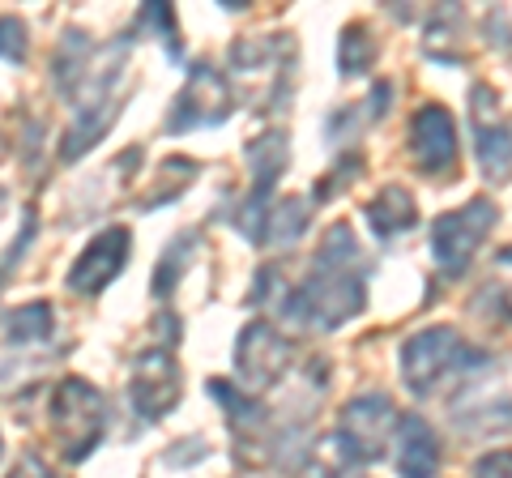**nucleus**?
<instances>
[{"label": "nucleus", "mask_w": 512, "mask_h": 478, "mask_svg": "<svg viewBox=\"0 0 512 478\" xmlns=\"http://www.w3.org/2000/svg\"><path fill=\"white\" fill-rule=\"evenodd\" d=\"M487 355H478L461 342L457 329L436 325L423 329L402 346V380L414 397H436L444 385H470L487 368Z\"/></svg>", "instance_id": "1"}, {"label": "nucleus", "mask_w": 512, "mask_h": 478, "mask_svg": "<svg viewBox=\"0 0 512 478\" xmlns=\"http://www.w3.org/2000/svg\"><path fill=\"white\" fill-rule=\"evenodd\" d=\"M47 423H52L56 449L64 453V461H86L107 432V402L90 380L64 376L52 393V406H47Z\"/></svg>", "instance_id": "2"}, {"label": "nucleus", "mask_w": 512, "mask_h": 478, "mask_svg": "<svg viewBox=\"0 0 512 478\" xmlns=\"http://www.w3.org/2000/svg\"><path fill=\"white\" fill-rule=\"evenodd\" d=\"M500 222V210L491 201H470L461 210H448L431 222V257H436V269L444 278H461L474 261V252L483 248V239L495 231Z\"/></svg>", "instance_id": "3"}, {"label": "nucleus", "mask_w": 512, "mask_h": 478, "mask_svg": "<svg viewBox=\"0 0 512 478\" xmlns=\"http://www.w3.org/2000/svg\"><path fill=\"white\" fill-rule=\"evenodd\" d=\"M402 423V414L389 402L384 393H367V397H355L346 410H342V427L333 432V449H342V461L346 466H359V461H376L389 440Z\"/></svg>", "instance_id": "4"}, {"label": "nucleus", "mask_w": 512, "mask_h": 478, "mask_svg": "<svg viewBox=\"0 0 512 478\" xmlns=\"http://www.w3.org/2000/svg\"><path fill=\"white\" fill-rule=\"evenodd\" d=\"M128 393H133V406L141 419H167V410L180 402V363L167 346H150L141 350L133 363V380H128Z\"/></svg>", "instance_id": "5"}, {"label": "nucleus", "mask_w": 512, "mask_h": 478, "mask_svg": "<svg viewBox=\"0 0 512 478\" xmlns=\"http://www.w3.org/2000/svg\"><path fill=\"white\" fill-rule=\"evenodd\" d=\"M231 116V90H227V77L210 65H192L188 82L180 90V99L171 107V120L167 129L171 133H184V129H210V124H222Z\"/></svg>", "instance_id": "6"}, {"label": "nucleus", "mask_w": 512, "mask_h": 478, "mask_svg": "<svg viewBox=\"0 0 512 478\" xmlns=\"http://www.w3.org/2000/svg\"><path fill=\"white\" fill-rule=\"evenodd\" d=\"M291 359H295L291 342H286L269 321L244 325V333H239V342H235V372L244 376L252 389L278 385V380L291 372Z\"/></svg>", "instance_id": "7"}, {"label": "nucleus", "mask_w": 512, "mask_h": 478, "mask_svg": "<svg viewBox=\"0 0 512 478\" xmlns=\"http://www.w3.org/2000/svg\"><path fill=\"white\" fill-rule=\"evenodd\" d=\"M128 252H133V235L128 227H107L86 244V252L73 261L69 269V291L73 295H99L111 282L120 278V269L128 265Z\"/></svg>", "instance_id": "8"}, {"label": "nucleus", "mask_w": 512, "mask_h": 478, "mask_svg": "<svg viewBox=\"0 0 512 478\" xmlns=\"http://www.w3.org/2000/svg\"><path fill=\"white\" fill-rule=\"evenodd\" d=\"M495 94L487 86H474L470 94V120H474V137H478V163H483L487 180H508L512 175V129L495 111Z\"/></svg>", "instance_id": "9"}, {"label": "nucleus", "mask_w": 512, "mask_h": 478, "mask_svg": "<svg viewBox=\"0 0 512 478\" xmlns=\"http://www.w3.org/2000/svg\"><path fill=\"white\" fill-rule=\"evenodd\" d=\"M410 150L427 175H444L457 163V124L440 103H427L410 120Z\"/></svg>", "instance_id": "10"}, {"label": "nucleus", "mask_w": 512, "mask_h": 478, "mask_svg": "<svg viewBox=\"0 0 512 478\" xmlns=\"http://www.w3.org/2000/svg\"><path fill=\"white\" fill-rule=\"evenodd\" d=\"M397 478H436L440 470V440L419 414H402L397 423V453H393Z\"/></svg>", "instance_id": "11"}, {"label": "nucleus", "mask_w": 512, "mask_h": 478, "mask_svg": "<svg viewBox=\"0 0 512 478\" xmlns=\"http://www.w3.org/2000/svg\"><path fill=\"white\" fill-rule=\"evenodd\" d=\"M363 218L380 239H397V235H406L414 222H419V205H414V197L406 193L402 184H389L376 201H367Z\"/></svg>", "instance_id": "12"}, {"label": "nucleus", "mask_w": 512, "mask_h": 478, "mask_svg": "<svg viewBox=\"0 0 512 478\" xmlns=\"http://www.w3.org/2000/svg\"><path fill=\"white\" fill-rule=\"evenodd\" d=\"M308 222H312V210H308V201L303 197L274 201L265 210L261 227H256V244L261 248H286V244H295V239L308 231Z\"/></svg>", "instance_id": "13"}, {"label": "nucleus", "mask_w": 512, "mask_h": 478, "mask_svg": "<svg viewBox=\"0 0 512 478\" xmlns=\"http://www.w3.org/2000/svg\"><path fill=\"white\" fill-rule=\"evenodd\" d=\"M86 65H90V43L82 30H64V39L56 47V60H52V82L64 99H73V90L82 86L86 77Z\"/></svg>", "instance_id": "14"}, {"label": "nucleus", "mask_w": 512, "mask_h": 478, "mask_svg": "<svg viewBox=\"0 0 512 478\" xmlns=\"http://www.w3.org/2000/svg\"><path fill=\"white\" fill-rule=\"evenodd\" d=\"M56 329V316H52V304H26V308H13L5 312V338L9 346H30V342H47Z\"/></svg>", "instance_id": "15"}, {"label": "nucleus", "mask_w": 512, "mask_h": 478, "mask_svg": "<svg viewBox=\"0 0 512 478\" xmlns=\"http://www.w3.org/2000/svg\"><path fill=\"white\" fill-rule=\"evenodd\" d=\"M376 39H372V30L367 26H346L342 30V47H338V69L342 77H359L376 65Z\"/></svg>", "instance_id": "16"}, {"label": "nucleus", "mask_w": 512, "mask_h": 478, "mask_svg": "<svg viewBox=\"0 0 512 478\" xmlns=\"http://www.w3.org/2000/svg\"><path fill=\"white\" fill-rule=\"evenodd\" d=\"M158 171H163V188H158V193H150L146 201H141V210H158V205H167V201H175V197H180L184 193V188L192 184V175H197V163H192V158H180V154H175V158H167V163L163 167H158Z\"/></svg>", "instance_id": "17"}, {"label": "nucleus", "mask_w": 512, "mask_h": 478, "mask_svg": "<svg viewBox=\"0 0 512 478\" xmlns=\"http://www.w3.org/2000/svg\"><path fill=\"white\" fill-rule=\"evenodd\" d=\"M188 257H192V235L171 239V248L163 252V261H158V274H154V295L158 299H167L175 291V282H180Z\"/></svg>", "instance_id": "18"}, {"label": "nucleus", "mask_w": 512, "mask_h": 478, "mask_svg": "<svg viewBox=\"0 0 512 478\" xmlns=\"http://www.w3.org/2000/svg\"><path fill=\"white\" fill-rule=\"evenodd\" d=\"M495 299V308H504L512 316V248H504L500 257H495V269H491V282H487V291Z\"/></svg>", "instance_id": "19"}, {"label": "nucleus", "mask_w": 512, "mask_h": 478, "mask_svg": "<svg viewBox=\"0 0 512 478\" xmlns=\"http://www.w3.org/2000/svg\"><path fill=\"white\" fill-rule=\"evenodd\" d=\"M0 60H26V26L13 13L0 18Z\"/></svg>", "instance_id": "20"}, {"label": "nucleus", "mask_w": 512, "mask_h": 478, "mask_svg": "<svg viewBox=\"0 0 512 478\" xmlns=\"http://www.w3.org/2000/svg\"><path fill=\"white\" fill-rule=\"evenodd\" d=\"M141 22L163 35V43H167V52H171V56H180V43H175V13H171V5H146V9H141Z\"/></svg>", "instance_id": "21"}, {"label": "nucleus", "mask_w": 512, "mask_h": 478, "mask_svg": "<svg viewBox=\"0 0 512 478\" xmlns=\"http://www.w3.org/2000/svg\"><path fill=\"white\" fill-rule=\"evenodd\" d=\"M35 227H39V222H35V214H30V210H26V227H22V235H18V239H13V248L5 252V257H0V286H5V274H9V269H13V265H18V261H22V252H26V244H30V239H35Z\"/></svg>", "instance_id": "22"}, {"label": "nucleus", "mask_w": 512, "mask_h": 478, "mask_svg": "<svg viewBox=\"0 0 512 478\" xmlns=\"http://www.w3.org/2000/svg\"><path fill=\"white\" fill-rule=\"evenodd\" d=\"M474 478H512V449H495L487 457H478Z\"/></svg>", "instance_id": "23"}, {"label": "nucleus", "mask_w": 512, "mask_h": 478, "mask_svg": "<svg viewBox=\"0 0 512 478\" xmlns=\"http://www.w3.org/2000/svg\"><path fill=\"white\" fill-rule=\"evenodd\" d=\"M9 478H52V470H47V461L39 453H22L18 466L9 470Z\"/></svg>", "instance_id": "24"}, {"label": "nucleus", "mask_w": 512, "mask_h": 478, "mask_svg": "<svg viewBox=\"0 0 512 478\" xmlns=\"http://www.w3.org/2000/svg\"><path fill=\"white\" fill-rule=\"evenodd\" d=\"M333 478H363V474H359V466H346L342 474H333Z\"/></svg>", "instance_id": "25"}, {"label": "nucleus", "mask_w": 512, "mask_h": 478, "mask_svg": "<svg viewBox=\"0 0 512 478\" xmlns=\"http://www.w3.org/2000/svg\"><path fill=\"white\" fill-rule=\"evenodd\" d=\"M5 205H9V193H5V188H0V214H5Z\"/></svg>", "instance_id": "26"}, {"label": "nucleus", "mask_w": 512, "mask_h": 478, "mask_svg": "<svg viewBox=\"0 0 512 478\" xmlns=\"http://www.w3.org/2000/svg\"><path fill=\"white\" fill-rule=\"evenodd\" d=\"M0 453H5V440H0Z\"/></svg>", "instance_id": "27"}, {"label": "nucleus", "mask_w": 512, "mask_h": 478, "mask_svg": "<svg viewBox=\"0 0 512 478\" xmlns=\"http://www.w3.org/2000/svg\"><path fill=\"white\" fill-rule=\"evenodd\" d=\"M0 154H5V141H0Z\"/></svg>", "instance_id": "28"}]
</instances>
